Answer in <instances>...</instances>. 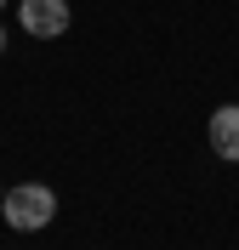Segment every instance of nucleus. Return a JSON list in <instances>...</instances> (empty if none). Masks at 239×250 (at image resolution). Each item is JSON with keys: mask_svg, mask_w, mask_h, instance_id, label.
Here are the masks:
<instances>
[{"mask_svg": "<svg viewBox=\"0 0 239 250\" xmlns=\"http://www.w3.org/2000/svg\"><path fill=\"white\" fill-rule=\"evenodd\" d=\"M0 216H6L12 233H40V228H51V216H57V193H51L46 182H17V188L0 193Z\"/></svg>", "mask_w": 239, "mask_h": 250, "instance_id": "nucleus-1", "label": "nucleus"}, {"mask_svg": "<svg viewBox=\"0 0 239 250\" xmlns=\"http://www.w3.org/2000/svg\"><path fill=\"white\" fill-rule=\"evenodd\" d=\"M17 23L29 40H63L74 12H68V0H17Z\"/></svg>", "mask_w": 239, "mask_h": 250, "instance_id": "nucleus-2", "label": "nucleus"}, {"mask_svg": "<svg viewBox=\"0 0 239 250\" xmlns=\"http://www.w3.org/2000/svg\"><path fill=\"white\" fill-rule=\"evenodd\" d=\"M205 142H211V154L222 159V165H239V103H222V108L211 114Z\"/></svg>", "mask_w": 239, "mask_h": 250, "instance_id": "nucleus-3", "label": "nucleus"}, {"mask_svg": "<svg viewBox=\"0 0 239 250\" xmlns=\"http://www.w3.org/2000/svg\"><path fill=\"white\" fill-rule=\"evenodd\" d=\"M0 57H6V23H0Z\"/></svg>", "mask_w": 239, "mask_h": 250, "instance_id": "nucleus-4", "label": "nucleus"}, {"mask_svg": "<svg viewBox=\"0 0 239 250\" xmlns=\"http://www.w3.org/2000/svg\"><path fill=\"white\" fill-rule=\"evenodd\" d=\"M0 12H6V0H0Z\"/></svg>", "mask_w": 239, "mask_h": 250, "instance_id": "nucleus-5", "label": "nucleus"}, {"mask_svg": "<svg viewBox=\"0 0 239 250\" xmlns=\"http://www.w3.org/2000/svg\"><path fill=\"white\" fill-rule=\"evenodd\" d=\"M0 193H6V188H0Z\"/></svg>", "mask_w": 239, "mask_h": 250, "instance_id": "nucleus-6", "label": "nucleus"}]
</instances>
